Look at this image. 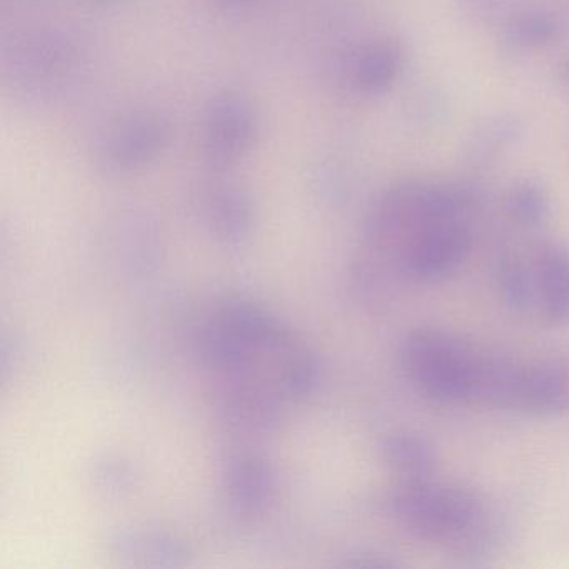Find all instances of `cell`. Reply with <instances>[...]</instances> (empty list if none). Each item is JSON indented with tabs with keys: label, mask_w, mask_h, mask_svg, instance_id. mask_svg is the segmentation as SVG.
Here are the masks:
<instances>
[{
	"label": "cell",
	"mask_w": 569,
	"mask_h": 569,
	"mask_svg": "<svg viewBox=\"0 0 569 569\" xmlns=\"http://www.w3.org/2000/svg\"><path fill=\"white\" fill-rule=\"evenodd\" d=\"M166 128L151 116L129 119L114 129L104 146V159L116 169H132L151 161L164 146Z\"/></svg>",
	"instance_id": "8"
},
{
	"label": "cell",
	"mask_w": 569,
	"mask_h": 569,
	"mask_svg": "<svg viewBox=\"0 0 569 569\" xmlns=\"http://www.w3.org/2000/svg\"><path fill=\"white\" fill-rule=\"evenodd\" d=\"M565 74H566V79H568V81H569V62H568V64H566Z\"/></svg>",
	"instance_id": "16"
},
{
	"label": "cell",
	"mask_w": 569,
	"mask_h": 569,
	"mask_svg": "<svg viewBox=\"0 0 569 569\" xmlns=\"http://www.w3.org/2000/svg\"><path fill=\"white\" fill-rule=\"evenodd\" d=\"M256 136L251 104L239 96H224L212 104L208 116V149L212 161L228 164L248 151Z\"/></svg>",
	"instance_id": "6"
},
{
	"label": "cell",
	"mask_w": 569,
	"mask_h": 569,
	"mask_svg": "<svg viewBox=\"0 0 569 569\" xmlns=\"http://www.w3.org/2000/svg\"><path fill=\"white\" fill-rule=\"evenodd\" d=\"M509 212L522 224H539L548 214V196L538 184L522 182L509 194Z\"/></svg>",
	"instance_id": "15"
},
{
	"label": "cell",
	"mask_w": 569,
	"mask_h": 569,
	"mask_svg": "<svg viewBox=\"0 0 569 569\" xmlns=\"http://www.w3.org/2000/svg\"><path fill=\"white\" fill-rule=\"evenodd\" d=\"M386 512L411 538L451 545L466 556L491 551L501 535L498 512L479 489L432 478L398 481Z\"/></svg>",
	"instance_id": "2"
},
{
	"label": "cell",
	"mask_w": 569,
	"mask_h": 569,
	"mask_svg": "<svg viewBox=\"0 0 569 569\" xmlns=\"http://www.w3.org/2000/svg\"><path fill=\"white\" fill-rule=\"evenodd\" d=\"M396 271L416 284H439L452 278L471 251L465 218L432 219L386 249Z\"/></svg>",
	"instance_id": "4"
},
{
	"label": "cell",
	"mask_w": 569,
	"mask_h": 569,
	"mask_svg": "<svg viewBox=\"0 0 569 569\" xmlns=\"http://www.w3.org/2000/svg\"><path fill=\"white\" fill-rule=\"evenodd\" d=\"M559 34L558 21L541 11H528L511 19L506 28V41L516 48H542Z\"/></svg>",
	"instance_id": "13"
},
{
	"label": "cell",
	"mask_w": 569,
	"mask_h": 569,
	"mask_svg": "<svg viewBox=\"0 0 569 569\" xmlns=\"http://www.w3.org/2000/svg\"><path fill=\"white\" fill-rule=\"evenodd\" d=\"M536 306L551 326L569 325V249L561 242L539 246L532 262Z\"/></svg>",
	"instance_id": "7"
},
{
	"label": "cell",
	"mask_w": 569,
	"mask_h": 569,
	"mask_svg": "<svg viewBox=\"0 0 569 569\" xmlns=\"http://www.w3.org/2000/svg\"><path fill=\"white\" fill-rule=\"evenodd\" d=\"M496 288L511 311L526 312L536 305L535 272L518 256L502 254L496 261Z\"/></svg>",
	"instance_id": "11"
},
{
	"label": "cell",
	"mask_w": 569,
	"mask_h": 569,
	"mask_svg": "<svg viewBox=\"0 0 569 569\" xmlns=\"http://www.w3.org/2000/svg\"><path fill=\"white\" fill-rule=\"evenodd\" d=\"M512 411L552 418L569 412V355L521 365Z\"/></svg>",
	"instance_id": "5"
},
{
	"label": "cell",
	"mask_w": 569,
	"mask_h": 569,
	"mask_svg": "<svg viewBox=\"0 0 569 569\" xmlns=\"http://www.w3.org/2000/svg\"><path fill=\"white\" fill-rule=\"evenodd\" d=\"M212 226L226 238H239L244 234L251 221V206L238 191H222L214 196L209 206Z\"/></svg>",
	"instance_id": "14"
},
{
	"label": "cell",
	"mask_w": 569,
	"mask_h": 569,
	"mask_svg": "<svg viewBox=\"0 0 569 569\" xmlns=\"http://www.w3.org/2000/svg\"><path fill=\"white\" fill-rule=\"evenodd\" d=\"M201 345L221 382L226 416L246 429L274 425L316 379V365L295 336L251 306L222 309Z\"/></svg>",
	"instance_id": "1"
},
{
	"label": "cell",
	"mask_w": 569,
	"mask_h": 569,
	"mask_svg": "<svg viewBox=\"0 0 569 569\" xmlns=\"http://www.w3.org/2000/svg\"><path fill=\"white\" fill-rule=\"evenodd\" d=\"M486 349L456 332L418 328L402 339L399 365L409 385L431 402H475Z\"/></svg>",
	"instance_id": "3"
},
{
	"label": "cell",
	"mask_w": 569,
	"mask_h": 569,
	"mask_svg": "<svg viewBox=\"0 0 569 569\" xmlns=\"http://www.w3.org/2000/svg\"><path fill=\"white\" fill-rule=\"evenodd\" d=\"M402 56L398 46L379 41L366 46L352 62V81L359 91L378 94L391 88L401 71Z\"/></svg>",
	"instance_id": "10"
},
{
	"label": "cell",
	"mask_w": 569,
	"mask_h": 569,
	"mask_svg": "<svg viewBox=\"0 0 569 569\" xmlns=\"http://www.w3.org/2000/svg\"><path fill=\"white\" fill-rule=\"evenodd\" d=\"M382 461L398 476V481L432 478L438 468L435 446L416 431H392L379 442Z\"/></svg>",
	"instance_id": "9"
},
{
	"label": "cell",
	"mask_w": 569,
	"mask_h": 569,
	"mask_svg": "<svg viewBox=\"0 0 569 569\" xmlns=\"http://www.w3.org/2000/svg\"><path fill=\"white\" fill-rule=\"evenodd\" d=\"M228 489L231 501L242 511L256 509L264 502L271 489L269 469L256 458L234 459L229 466Z\"/></svg>",
	"instance_id": "12"
}]
</instances>
